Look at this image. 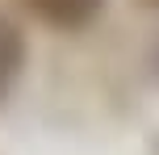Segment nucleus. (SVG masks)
<instances>
[{
  "instance_id": "1",
  "label": "nucleus",
  "mask_w": 159,
  "mask_h": 155,
  "mask_svg": "<svg viewBox=\"0 0 159 155\" xmlns=\"http://www.w3.org/2000/svg\"><path fill=\"white\" fill-rule=\"evenodd\" d=\"M42 21L63 25V30H75V25L92 21V13L101 8V0H25Z\"/></svg>"
},
{
  "instance_id": "2",
  "label": "nucleus",
  "mask_w": 159,
  "mask_h": 155,
  "mask_svg": "<svg viewBox=\"0 0 159 155\" xmlns=\"http://www.w3.org/2000/svg\"><path fill=\"white\" fill-rule=\"evenodd\" d=\"M17 67H21V34H17L13 21L0 17V92L8 88V80L17 75Z\"/></svg>"
}]
</instances>
